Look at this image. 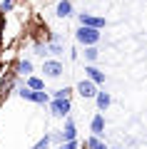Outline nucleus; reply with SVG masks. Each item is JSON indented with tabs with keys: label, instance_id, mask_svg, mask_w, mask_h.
I'll return each mask as SVG.
<instances>
[{
	"label": "nucleus",
	"instance_id": "1",
	"mask_svg": "<svg viewBox=\"0 0 147 149\" xmlns=\"http://www.w3.org/2000/svg\"><path fill=\"white\" fill-rule=\"evenodd\" d=\"M75 40H77L80 45H85V47H95L97 40H100V30H92V27H82L80 25V30L75 32Z\"/></svg>",
	"mask_w": 147,
	"mask_h": 149
},
{
	"label": "nucleus",
	"instance_id": "2",
	"mask_svg": "<svg viewBox=\"0 0 147 149\" xmlns=\"http://www.w3.org/2000/svg\"><path fill=\"white\" fill-rule=\"evenodd\" d=\"M50 114L53 117H60V119H68L70 117V109H72V104H70V100H50Z\"/></svg>",
	"mask_w": 147,
	"mask_h": 149
},
{
	"label": "nucleus",
	"instance_id": "3",
	"mask_svg": "<svg viewBox=\"0 0 147 149\" xmlns=\"http://www.w3.org/2000/svg\"><path fill=\"white\" fill-rule=\"evenodd\" d=\"M77 20H80V25H82V27H92V30H102V27L107 25L105 17H100V15H90V13H80Z\"/></svg>",
	"mask_w": 147,
	"mask_h": 149
},
{
	"label": "nucleus",
	"instance_id": "4",
	"mask_svg": "<svg viewBox=\"0 0 147 149\" xmlns=\"http://www.w3.org/2000/svg\"><path fill=\"white\" fill-rule=\"evenodd\" d=\"M42 72H45V77H50V80H58L60 74L65 72V67H63L60 60H45V62H42Z\"/></svg>",
	"mask_w": 147,
	"mask_h": 149
},
{
	"label": "nucleus",
	"instance_id": "5",
	"mask_svg": "<svg viewBox=\"0 0 147 149\" xmlns=\"http://www.w3.org/2000/svg\"><path fill=\"white\" fill-rule=\"evenodd\" d=\"M97 85H95V82H90V80H80L77 82V95L82 97V100H95V97H97Z\"/></svg>",
	"mask_w": 147,
	"mask_h": 149
},
{
	"label": "nucleus",
	"instance_id": "6",
	"mask_svg": "<svg viewBox=\"0 0 147 149\" xmlns=\"http://www.w3.org/2000/svg\"><path fill=\"white\" fill-rule=\"evenodd\" d=\"M85 80L95 82V85H105V72L97 70L95 65H85Z\"/></svg>",
	"mask_w": 147,
	"mask_h": 149
},
{
	"label": "nucleus",
	"instance_id": "7",
	"mask_svg": "<svg viewBox=\"0 0 147 149\" xmlns=\"http://www.w3.org/2000/svg\"><path fill=\"white\" fill-rule=\"evenodd\" d=\"M60 137H63V142H75V139H77V127H75L72 117L65 119V127H63V132H60Z\"/></svg>",
	"mask_w": 147,
	"mask_h": 149
},
{
	"label": "nucleus",
	"instance_id": "8",
	"mask_svg": "<svg viewBox=\"0 0 147 149\" xmlns=\"http://www.w3.org/2000/svg\"><path fill=\"white\" fill-rule=\"evenodd\" d=\"M90 132H92V137H100L102 139V134H105V114H95L92 119H90Z\"/></svg>",
	"mask_w": 147,
	"mask_h": 149
},
{
	"label": "nucleus",
	"instance_id": "9",
	"mask_svg": "<svg viewBox=\"0 0 147 149\" xmlns=\"http://www.w3.org/2000/svg\"><path fill=\"white\" fill-rule=\"evenodd\" d=\"M13 87H15V72H8L5 77L0 80V100H5Z\"/></svg>",
	"mask_w": 147,
	"mask_h": 149
},
{
	"label": "nucleus",
	"instance_id": "10",
	"mask_svg": "<svg viewBox=\"0 0 147 149\" xmlns=\"http://www.w3.org/2000/svg\"><path fill=\"white\" fill-rule=\"evenodd\" d=\"M95 104H97V112H100V114H102V112H105L107 107L112 104V97H110V92L100 90V92H97V97H95Z\"/></svg>",
	"mask_w": 147,
	"mask_h": 149
},
{
	"label": "nucleus",
	"instance_id": "11",
	"mask_svg": "<svg viewBox=\"0 0 147 149\" xmlns=\"http://www.w3.org/2000/svg\"><path fill=\"white\" fill-rule=\"evenodd\" d=\"M15 74H20V77L27 80V77L32 74V62H30V60H20V62L15 65Z\"/></svg>",
	"mask_w": 147,
	"mask_h": 149
},
{
	"label": "nucleus",
	"instance_id": "12",
	"mask_svg": "<svg viewBox=\"0 0 147 149\" xmlns=\"http://www.w3.org/2000/svg\"><path fill=\"white\" fill-rule=\"evenodd\" d=\"M85 149H110L105 144V139H100V137H92V134H90L87 139H85V144H82Z\"/></svg>",
	"mask_w": 147,
	"mask_h": 149
},
{
	"label": "nucleus",
	"instance_id": "13",
	"mask_svg": "<svg viewBox=\"0 0 147 149\" xmlns=\"http://www.w3.org/2000/svg\"><path fill=\"white\" fill-rule=\"evenodd\" d=\"M25 87L27 90H32V92H40V90H45V80H42V77H27L25 80Z\"/></svg>",
	"mask_w": 147,
	"mask_h": 149
},
{
	"label": "nucleus",
	"instance_id": "14",
	"mask_svg": "<svg viewBox=\"0 0 147 149\" xmlns=\"http://www.w3.org/2000/svg\"><path fill=\"white\" fill-rule=\"evenodd\" d=\"M55 15H58V17H70V15H72V3H70V0H60Z\"/></svg>",
	"mask_w": 147,
	"mask_h": 149
},
{
	"label": "nucleus",
	"instance_id": "15",
	"mask_svg": "<svg viewBox=\"0 0 147 149\" xmlns=\"http://www.w3.org/2000/svg\"><path fill=\"white\" fill-rule=\"evenodd\" d=\"M32 102H35V104H50V95H47V90L32 92Z\"/></svg>",
	"mask_w": 147,
	"mask_h": 149
},
{
	"label": "nucleus",
	"instance_id": "16",
	"mask_svg": "<svg viewBox=\"0 0 147 149\" xmlns=\"http://www.w3.org/2000/svg\"><path fill=\"white\" fill-rule=\"evenodd\" d=\"M70 95H72V87H60V90L53 92L50 100H70Z\"/></svg>",
	"mask_w": 147,
	"mask_h": 149
},
{
	"label": "nucleus",
	"instance_id": "17",
	"mask_svg": "<svg viewBox=\"0 0 147 149\" xmlns=\"http://www.w3.org/2000/svg\"><path fill=\"white\" fill-rule=\"evenodd\" d=\"M97 57H100V50L97 47H85V62L87 65H92Z\"/></svg>",
	"mask_w": 147,
	"mask_h": 149
},
{
	"label": "nucleus",
	"instance_id": "18",
	"mask_svg": "<svg viewBox=\"0 0 147 149\" xmlns=\"http://www.w3.org/2000/svg\"><path fill=\"white\" fill-rule=\"evenodd\" d=\"M50 144H53V134H45V137H40L35 142V147H32V149H47Z\"/></svg>",
	"mask_w": 147,
	"mask_h": 149
},
{
	"label": "nucleus",
	"instance_id": "19",
	"mask_svg": "<svg viewBox=\"0 0 147 149\" xmlns=\"http://www.w3.org/2000/svg\"><path fill=\"white\" fill-rule=\"evenodd\" d=\"M18 97H23V100L32 102V90H27L25 85H18Z\"/></svg>",
	"mask_w": 147,
	"mask_h": 149
},
{
	"label": "nucleus",
	"instance_id": "20",
	"mask_svg": "<svg viewBox=\"0 0 147 149\" xmlns=\"http://www.w3.org/2000/svg\"><path fill=\"white\" fill-rule=\"evenodd\" d=\"M13 8H15V0H3V3H0V13H3V15L10 13Z\"/></svg>",
	"mask_w": 147,
	"mask_h": 149
},
{
	"label": "nucleus",
	"instance_id": "21",
	"mask_svg": "<svg viewBox=\"0 0 147 149\" xmlns=\"http://www.w3.org/2000/svg\"><path fill=\"white\" fill-rule=\"evenodd\" d=\"M60 149H82V144H80L77 139H75V142H63V144H60Z\"/></svg>",
	"mask_w": 147,
	"mask_h": 149
},
{
	"label": "nucleus",
	"instance_id": "22",
	"mask_svg": "<svg viewBox=\"0 0 147 149\" xmlns=\"http://www.w3.org/2000/svg\"><path fill=\"white\" fill-rule=\"evenodd\" d=\"M35 52H37V55H42V57H45V55H47V45L37 42V45H35Z\"/></svg>",
	"mask_w": 147,
	"mask_h": 149
},
{
	"label": "nucleus",
	"instance_id": "23",
	"mask_svg": "<svg viewBox=\"0 0 147 149\" xmlns=\"http://www.w3.org/2000/svg\"><path fill=\"white\" fill-rule=\"evenodd\" d=\"M0 42H3V13H0Z\"/></svg>",
	"mask_w": 147,
	"mask_h": 149
},
{
	"label": "nucleus",
	"instance_id": "24",
	"mask_svg": "<svg viewBox=\"0 0 147 149\" xmlns=\"http://www.w3.org/2000/svg\"><path fill=\"white\" fill-rule=\"evenodd\" d=\"M112 149H122V147H112Z\"/></svg>",
	"mask_w": 147,
	"mask_h": 149
}]
</instances>
